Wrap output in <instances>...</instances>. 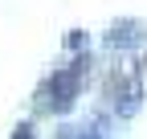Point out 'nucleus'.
Listing matches in <instances>:
<instances>
[{
	"mask_svg": "<svg viewBox=\"0 0 147 139\" xmlns=\"http://www.w3.org/2000/svg\"><path fill=\"white\" fill-rule=\"evenodd\" d=\"M86 70H90V57H86V53L74 61V65L53 70V74L45 78V86H41V107H45V111H53V115H65L74 102H78V90H82Z\"/></svg>",
	"mask_w": 147,
	"mask_h": 139,
	"instance_id": "nucleus-1",
	"label": "nucleus"
},
{
	"mask_svg": "<svg viewBox=\"0 0 147 139\" xmlns=\"http://www.w3.org/2000/svg\"><path fill=\"white\" fill-rule=\"evenodd\" d=\"M102 41H106V49H139V45H147V25L143 21H115Z\"/></svg>",
	"mask_w": 147,
	"mask_h": 139,
	"instance_id": "nucleus-2",
	"label": "nucleus"
},
{
	"mask_svg": "<svg viewBox=\"0 0 147 139\" xmlns=\"http://www.w3.org/2000/svg\"><path fill=\"white\" fill-rule=\"evenodd\" d=\"M65 49H78V53H82V49H86V33L82 29H69L65 33Z\"/></svg>",
	"mask_w": 147,
	"mask_h": 139,
	"instance_id": "nucleus-3",
	"label": "nucleus"
},
{
	"mask_svg": "<svg viewBox=\"0 0 147 139\" xmlns=\"http://www.w3.org/2000/svg\"><path fill=\"white\" fill-rule=\"evenodd\" d=\"M12 139H37V131H33V123H21L12 131Z\"/></svg>",
	"mask_w": 147,
	"mask_h": 139,
	"instance_id": "nucleus-4",
	"label": "nucleus"
}]
</instances>
